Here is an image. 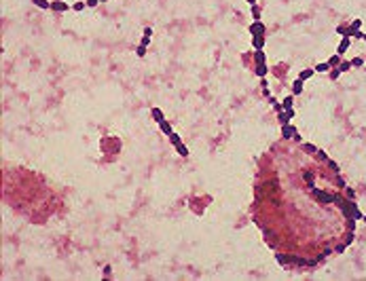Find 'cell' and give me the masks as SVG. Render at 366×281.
<instances>
[{"instance_id":"obj_1","label":"cell","mask_w":366,"mask_h":281,"mask_svg":"<svg viewBox=\"0 0 366 281\" xmlns=\"http://www.w3.org/2000/svg\"><path fill=\"white\" fill-rule=\"evenodd\" d=\"M311 195L318 201H322V203H334V201H337V195L324 192V190H319V188H311Z\"/></svg>"},{"instance_id":"obj_2","label":"cell","mask_w":366,"mask_h":281,"mask_svg":"<svg viewBox=\"0 0 366 281\" xmlns=\"http://www.w3.org/2000/svg\"><path fill=\"white\" fill-rule=\"evenodd\" d=\"M250 34H254V36H265V24H262V21H254V24L250 25Z\"/></svg>"},{"instance_id":"obj_3","label":"cell","mask_w":366,"mask_h":281,"mask_svg":"<svg viewBox=\"0 0 366 281\" xmlns=\"http://www.w3.org/2000/svg\"><path fill=\"white\" fill-rule=\"evenodd\" d=\"M294 133H296V127H292L290 123H288V125H282V135L283 138H294Z\"/></svg>"},{"instance_id":"obj_4","label":"cell","mask_w":366,"mask_h":281,"mask_svg":"<svg viewBox=\"0 0 366 281\" xmlns=\"http://www.w3.org/2000/svg\"><path fill=\"white\" fill-rule=\"evenodd\" d=\"M349 42H351V40H349V36H343V40L339 42V49H337V53H339V55H343V53H345V51L349 49Z\"/></svg>"},{"instance_id":"obj_5","label":"cell","mask_w":366,"mask_h":281,"mask_svg":"<svg viewBox=\"0 0 366 281\" xmlns=\"http://www.w3.org/2000/svg\"><path fill=\"white\" fill-rule=\"evenodd\" d=\"M252 45H254V49H256V51L265 49V36H254V38H252Z\"/></svg>"},{"instance_id":"obj_6","label":"cell","mask_w":366,"mask_h":281,"mask_svg":"<svg viewBox=\"0 0 366 281\" xmlns=\"http://www.w3.org/2000/svg\"><path fill=\"white\" fill-rule=\"evenodd\" d=\"M254 61H256V66H262L267 59H265V51L260 49V51H254Z\"/></svg>"},{"instance_id":"obj_7","label":"cell","mask_w":366,"mask_h":281,"mask_svg":"<svg viewBox=\"0 0 366 281\" xmlns=\"http://www.w3.org/2000/svg\"><path fill=\"white\" fill-rule=\"evenodd\" d=\"M303 82H305L303 78L294 81V85H292V93H294V95H301V93H303Z\"/></svg>"},{"instance_id":"obj_8","label":"cell","mask_w":366,"mask_h":281,"mask_svg":"<svg viewBox=\"0 0 366 281\" xmlns=\"http://www.w3.org/2000/svg\"><path fill=\"white\" fill-rule=\"evenodd\" d=\"M292 104H294V97H292V95H288V97H283V99H282V108H283V110H290Z\"/></svg>"},{"instance_id":"obj_9","label":"cell","mask_w":366,"mask_h":281,"mask_svg":"<svg viewBox=\"0 0 366 281\" xmlns=\"http://www.w3.org/2000/svg\"><path fill=\"white\" fill-rule=\"evenodd\" d=\"M150 112H153V118L157 121V123H163V121H165V118H163V112H161V108H153Z\"/></svg>"},{"instance_id":"obj_10","label":"cell","mask_w":366,"mask_h":281,"mask_svg":"<svg viewBox=\"0 0 366 281\" xmlns=\"http://www.w3.org/2000/svg\"><path fill=\"white\" fill-rule=\"evenodd\" d=\"M339 64H341V55H339V53H337V55H332V57L328 59V66H330V68H337Z\"/></svg>"},{"instance_id":"obj_11","label":"cell","mask_w":366,"mask_h":281,"mask_svg":"<svg viewBox=\"0 0 366 281\" xmlns=\"http://www.w3.org/2000/svg\"><path fill=\"white\" fill-rule=\"evenodd\" d=\"M51 9H53V11H66L68 4H66V2H51Z\"/></svg>"},{"instance_id":"obj_12","label":"cell","mask_w":366,"mask_h":281,"mask_svg":"<svg viewBox=\"0 0 366 281\" xmlns=\"http://www.w3.org/2000/svg\"><path fill=\"white\" fill-rule=\"evenodd\" d=\"M305 182H307L309 188H315V184H313V173H311V171H305Z\"/></svg>"},{"instance_id":"obj_13","label":"cell","mask_w":366,"mask_h":281,"mask_svg":"<svg viewBox=\"0 0 366 281\" xmlns=\"http://www.w3.org/2000/svg\"><path fill=\"white\" fill-rule=\"evenodd\" d=\"M159 127H161V131H163V133H167V135L172 133V125H169L167 121H163V123H159Z\"/></svg>"},{"instance_id":"obj_14","label":"cell","mask_w":366,"mask_h":281,"mask_svg":"<svg viewBox=\"0 0 366 281\" xmlns=\"http://www.w3.org/2000/svg\"><path fill=\"white\" fill-rule=\"evenodd\" d=\"M279 123H282V125H288V123H290V116H288V112H286V110L279 112Z\"/></svg>"},{"instance_id":"obj_15","label":"cell","mask_w":366,"mask_h":281,"mask_svg":"<svg viewBox=\"0 0 366 281\" xmlns=\"http://www.w3.org/2000/svg\"><path fill=\"white\" fill-rule=\"evenodd\" d=\"M176 150H178V152H180V156H189V150H186V146H184L182 142H180V144H178V146H176Z\"/></svg>"},{"instance_id":"obj_16","label":"cell","mask_w":366,"mask_h":281,"mask_svg":"<svg viewBox=\"0 0 366 281\" xmlns=\"http://www.w3.org/2000/svg\"><path fill=\"white\" fill-rule=\"evenodd\" d=\"M337 68H339V70H341V72H347V70H349V68H354V66H351V61H341V64H339Z\"/></svg>"},{"instance_id":"obj_17","label":"cell","mask_w":366,"mask_h":281,"mask_svg":"<svg viewBox=\"0 0 366 281\" xmlns=\"http://www.w3.org/2000/svg\"><path fill=\"white\" fill-rule=\"evenodd\" d=\"M256 76H265L267 74V64H262V66H256Z\"/></svg>"},{"instance_id":"obj_18","label":"cell","mask_w":366,"mask_h":281,"mask_svg":"<svg viewBox=\"0 0 366 281\" xmlns=\"http://www.w3.org/2000/svg\"><path fill=\"white\" fill-rule=\"evenodd\" d=\"M36 7H40V9H51V4H49L47 0H32Z\"/></svg>"},{"instance_id":"obj_19","label":"cell","mask_w":366,"mask_h":281,"mask_svg":"<svg viewBox=\"0 0 366 281\" xmlns=\"http://www.w3.org/2000/svg\"><path fill=\"white\" fill-rule=\"evenodd\" d=\"M303 148H305L309 154H318V148H315L313 144H303Z\"/></svg>"},{"instance_id":"obj_20","label":"cell","mask_w":366,"mask_h":281,"mask_svg":"<svg viewBox=\"0 0 366 281\" xmlns=\"http://www.w3.org/2000/svg\"><path fill=\"white\" fill-rule=\"evenodd\" d=\"M328 70H330L328 61H326V64H318V66H315V72H328Z\"/></svg>"},{"instance_id":"obj_21","label":"cell","mask_w":366,"mask_h":281,"mask_svg":"<svg viewBox=\"0 0 366 281\" xmlns=\"http://www.w3.org/2000/svg\"><path fill=\"white\" fill-rule=\"evenodd\" d=\"M351 66H354V68H360V66H364V59H362V57H354V59H351Z\"/></svg>"},{"instance_id":"obj_22","label":"cell","mask_w":366,"mask_h":281,"mask_svg":"<svg viewBox=\"0 0 366 281\" xmlns=\"http://www.w3.org/2000/svg\"><path fill=\"white\" fill-rule=\"evenodd\" d=\"M311 76H313V70H311V68L301 72V78H303V81H307V78H311Z\"/></svg>"},{"instance_id":"obj_23","label":"cell","mask_w":366,"mask_h":281,"mask_svg":"<svg viewBox=\"0 0 366 281\" xmlns=\"http://www.w3.org/2000/svg\"><path fill=\"white\" fill-rule=\"evenodd\" d=\"M169 142H172L174 146H178V144H180V135H176V133L172 131V133H169Z\"/></svg>"},{"instance_id":"obj_24","label":"cell","mask_w":366,"mask_h":281,"mask_svg":"<svg viewBox=\"0 0 366 281\" xmlns=\"http://www.w3.org/2000/svg\"><path fill=\"white\" fill-rule=\"evenodd\" d=\"M85 7H87V2H76V4H74L72 9H74V11H83Z\"/></svg>"},{"instance_id":"obj_25","label":"cell","mask_w":366,"mask_h":281,"mask_svg":"<svg viewBox=\"0 0 366 281\" xmlns=\"http://www.w3.org/2000/svg\"><path fill=\"white\" fill-rule=\"evenodd\" d=\"M252 15L256 17V21H258V15H260V9L256 7V4H252Z\"/></svg>"},{"instance_id":"obj_26","label":"cell","mask_w":366,"mask_h":281,"mask_svg":"<svg viewBox=\"0 0 366 281\" xmlns=\"http://www.w3.org/2000/svg\"><path fill=\"white\" fill-rule=\"evenodd\" d=\"M337 32H339L341 36H347V28H345V25H339V28H337ZM349 38H351V36H349Z\"/></svg>"},{"instance_id":"obj_27","label":"cell","mask_w":366,"mask_h":281,"mask_svg":"<svg viewBox=\"0 0 366 281\" xmlns=\"http://www.w3.org/2000/svg\"><path fill=\"white\" fill-rule=\"evenodd\" d=\"M328 165H330V169L334 171V173H339V165L334 163V161H330V159H328Z\"/></svg>"},{"instance_id":"obj_28","label":"cell","mask_w":366,"mask_h":281,"mask_svg":"<svg viewBox=\"0 0 366 281\" xmlns=\"http://www.w3.org/2000/svg\"><path fill=\"white\" fill-rule=\"evenodd\" d=\"M339 74H341V70H339V68H337V70H332V72H330V78H332V81H337V78H339Z\"/></svg>"},{"instance_id":"obj_29","label":"cell","mask_w":366,"mask_h":281,"mask_svg":"<svg viewBox=\"0 0 366 281\" xmlns=\"http://www.w3.org/2000/svg\"><path fill=\"white\" fill-rule=\"evenodd\" d=\"M138 55H140V57H144V55H146V47H144V45H140V47H138Z\"/></svg>"},{"instance_id":"obj_30","label":"cell","mask_w":366,"mask_h":281,"mask_svg":"<svg viewBox=\"0 0 366 281\" xmlns=\"http://www.w3.org/2000/svg\"><path fill=\"white\" fill-rule=\"evenodd\" d=\"M345 197H347V199H354V190H351V188H345Z\"/></svg>"},{"instance_id":"obj_31","label":"cell","mask_w":366,"mask_h":281,"mask_svg":"<svg viewBox=\"0 0 366 281\" xmlns=\"http://www.w3.org/2000/svg\"><path fill=\"white\" fill-rule=\"evenodd\" d=\"M318 159H319V161H328V156H326V152H322V150H318Z\"/></svg>"},{"instance_id":"obj_32","label":"cell","mask_w":366,"mask_h":281,"mask_svg":"<svg viewBox=\"0 0 366 281\" xmlns=\"http://www.w3.org/2000/svg\"><path fill=\"white\" fill-rule=\"evenodd\" d=\"M262 95H265V97H271V95H269V89H267V82H262Z\"/></svg>"},{"instance_id":"obj_33","label":"cell","mask_w":366,"mask_h":281,"mask_svg":"<svg viewBox=\"0 0 366 281\" xmlns=\"http://www.w3.org/2000/svg\"><path fill=\"white\" fill-rule=\"evenodd\" d=\"M150 34H153V30H150V28H146V30H144V36H146V38H150Z\"/></svg>"},{"instance_id":"obj_34","label":"cell","mask_w":366,"mask_h":281,"mask_svg":"<svg viewBox=\"0 0 366 281\" xmlns=\"http://www.w3.org/2000/svg\"><path fill=\"white\" fill-rule=\"evenodd\" d=\"M97 2H100V0H87V7H95Z\"/></svg>"},{"instance_id":"obj_35","label":"cell","mask_w":366,"mask_h":281,"mask_svg":"<svg viewBox=\"0 0 366 281\" xmlns=\"http://www.w3.org/2000/svg\"><path fill=\"white\" fill-rule=\"evenodd\" d=\"M273 108H275V110H277V112H282V110H283V108H282V104H277V102H275V104H273Z\"/></svg>"},{"instance_id":"obj_36","label":"cell","mask_w":366,"mask_h":281,"mask_svg":"<svg viewBox=\"0 0 366 281\" xmlns=\"http://www.w3.org/2000/svg\"><path fill=\"white\" fill-rule=\"evenodd\" d=\"M110 270H112L110 266H106V269H104V277H110Z\"/></svg>"},{"instance_id":"obj_37","label":"cell","mask_w":366,"mask_h":281,"mask_svg":"<svg viewBox=\"0 0 366 281\" xmlns=\"http://www.w3.org/2000/svg\"><path fill=\"white\" fill-rule=\"evenodd\" d=\"M248 2H250V4H256V0H248Z\"/></svg>"},{"instance_id":"obj_38","label":"cell","mask_w":366,"mask_h":281,"mask_svg":"<svg viewBox=\"0 0 366 281\" xmlns=\"http://www.w3.org/2000/svg\"><path fill=\"white\" fill-rule=\"evenodd\" d=\"M362 220H364V222H366V216H362Z\"/></svg>"},{"instance_id":"obj_39","label":"cell","mask_w":366,"mask_h":281,"mask_svg":"<svg viewBox=\"0 0 366 281\" xmlns=\"http://www.w3.org/2000/svg\"><path fill=\"white\" fill-rule=\"evenodd\" d=\"M362 40H366V34H364V36H362Z\"/></svg>"},{"instance_id":"obj_40","label":"cell","mask_w":366,"mask_h":281,"mask_svg":"<svg viewBox=\"0 0 366 281\" xmlns=\"http://www.w3.org/2000/svg\"><path fill=\"white\" fill-rule=\"evenodd\" d=\"M100 2H106V0H100Z\"/></svg>"}]
</instances>
